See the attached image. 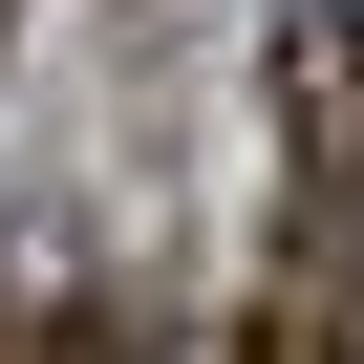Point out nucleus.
Masks as SVG:
<instances>
[{"label":"nucleus","instance_id":"nucleus-1","mask_svg":"<svg viewBox=\"0 0 364 364\" xmlns=\"http://www.w3.org/2000/svg\"><path fill=\"white\" fill-rule=\"evenodd\" d=\"M279 107H300L321 215H364V22H343V0H300V22H279Z\"/></svg>","mask_w":364,"mask_h":364},{"label":"nucleus","instance_id":"nucleus-2","mask_svg":"<svg viewBox=\"0 0 364 364\" xmlns=\"http://www.w3.org/2000/svg\"><path fill=\"white\" fill-rule=\"evenodd\" d=\"M236 364H364V321H343V279L300 257V279H257V321H236Z\"/></svg>","mask_w":364,"mask_h":364},{"label":"nucleus","instance_id":"nucleus-3","mask_svg":"<svg viewBox=\"0 0 364 364\" xmlns=\"http://www.w3.org/2000/svg\"><path fill=\"white\" fill-rule=\"evenodd\" d=\"M43 364H150V343H129L107 300H65V321H43Z\"/></svg>","mask_w":364,"mask_h":364}]
</instances>
